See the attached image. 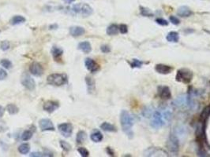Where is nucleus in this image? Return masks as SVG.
I'll list each match as a JSON object with an SVG mask.
<instances>
[{"mask_svg":"<svg viewBox=\"0 0 210 157\" xmlns=\"http://www.w3.org/2000/svg\"><path fill=\"white\" fill-rule=\"evenodd\" d=\"M150 117V125L152 127L160 129L171 121L172 118V109L168 107L161 108L153 112Z\"/></svg>","mask_w":210,"mask_h":157,"instance_id":"obj_1","label":"nucleus"},{"mask_svg":"<svg viewBox=\"0 0 210 157\" xmlns=\"http://www.w3.org/2000/svg\"><path fill=\"white\" fill-rule=\"evenodd\" d=\"M120 123L123 132L130 137L132 138L133 135V132L132 130V127L133 126V117L126 110H122L120 114Z\"/></svg>","mask_w":210,"mask_h":157,"instance_id":"obj_2","label":"nucleus"},{"mask_svg":"<svg viewBox=\"0 0 210 157\" xmlns=\"http://www.w3.org/2000/svg\"><path fill=\"white\" fill-rule=\"evenodd\" d=\"M47 81L51 85L60 86H63L65 83H66L67 77L64 74L55 73V74H52L48 76V78H47Z\"/></svg>","mask_w":210,"mask_h":157,"instance_id":"obj_3","label":"nucleus"},{"mask_svg":"<svg viewBox=\"0 0 210 157\" xmlns=\"http://www.w3.org/2000/svg\"><path fill=\"white\" fill-rule=\"evenodd\" d=\"M193 72L188 68H181L178 70L176 74V81L183 83H190L192 80Z\"/></svg>","mask_w":210,"mask_h":157,"instance_id":"obj_4","label":"nucleus"},{"mask_svg":"<svg viewBox=\"0 0 210 157\" xmlns=\"http://www.w3.org/2000/svg\"><path fill=\"white\" fill-rule=\"evenodd\" d=\"M72 10L74 13L80 14L83 16L84 17H87L91 14H93V8L88 4H76L74 5L72 7Z\"/></svg>","mask_w":210,"mask_h":157,"instance_id":"obj_5","label":"nucleus"},{"mask_svg":"<svg viewBox=\"0 0 210 157\" xmlns=\"http://www.w3.org/2000/svg\"><path fill=\"white\" fill-rule=\"evenodd\" d=\"M166 146H167V150L169 151L170 153L176 155L179 149V142H178V137L175 134L170 135L167 141Z\"/></svg>","mask_w":210,"mask_h":157,"instance_id":"obj_6","label":"nucleus"},{"mask_svg":"<svg viewBox=\"0 0 210 157\" xmlns=\"http://www.w3.org/2000/svg\"><path fill=\"white\" fill-rule=\"evenodd\" d=\"M21 83L29 90H33L36 88V83L29 75L25 74L21 77Z\"/></svg>","mask_w":210,"mask_h":157,"instance_id":"obj_7","label":"nucleus"},{"mask_svg":"<svg viewBox=\"0 0 210 157\" xmlns=\"http://www.w3.org/2000/svg\"><path fill=\"white\" fill-rule=\"evenodd\" d=\"M59 132L61 133L63 136L65 137H69L71 136L73 132V126L72 125L69 123L66 124H62L59 125L58 126Z\"/></svg>","mask_w":210,"mask_h":157,"instance_id":"obj_8","label":"nucleus"},{"mask_svg":"<svg viewBox=\"0 0 210 157\" xmlns=\"http://www.w3.org/2000/svg\"><path fill=\"white\" fill-rule=\"evenodd\" d=\"M29 72L35 76H41L43 73V68L42 65L38 62H33L29 67Z\"/></svg>","mask_w":210,"mask_h":157,"instance_id":"obj_9","label":"nucleus"},{"mask_svg":"<svg viewBox=\"0 0 210 157\" xmlns=\"http://www.w3.org/2000/svg\"><path fill=\"white\" fill-rule=\"evenodd\" d=\"M39 126L41 128L42 131H46V130H52L54 131L55 126L52 124V122L49 119H42L39 122Z\"/></svg>","mask_w":210,"mask_h":157,"instance_id":"obj_10","label":"nucleus"},{"mask_svg":"<svg viewBox=\"0 0 210 157\" xmlns=\"http://www.w3.org/2000/svg\"><path fill=\"white\" fill-rule=\"evenodd\" d=\"M158 94L162 99H170L172 97L171 90L167 86H161L158 87Z\"/></svg>","mask_w":210,"mask_h":157,"instance_id":"obj_11","label":"nucleus"},{"mask_svg":"<svg viewBox=\"0 0 210 157\" xmlns=\"http://www.w3.org/2000/svg\"><path fill=\"white\" fill-rule=\"evenodd\" d=\"M86 68L91 72H96L99 69V65L94 60L91 58H86L85 61Z\"/></svg>","mask_w":210,"mask_h":157,"instance_id":"obj_12","label":"nucleus"},{"mask_svg":"<svg viewBox=\"0 0 210 157\" xmlns=\"http://www.w3.org/2000/svg\"><path fill=\"white\" fill-rule=\"evenodd\" d=\"M166 154L167 153L164 152L162 149L157 148H149L145 153V156H167Z\"/></svg>","mask_w":210,"mask_h":157,"instance_id":"obj_13","label":"nucleus"},{"mask_svg":"<svg viewBox=\"0 0 210 157\" xmlns=\"http://www.w3.org/2000/svg\"><path fill=\"white\" fill-rule=\"evenodd\" d=\"M172 67L169 66V65H163V64H158V65H156L155 67V70L156 72L160 73V74H163V75H166V74H169L170 72L172 71Z\"/></svg>","mask_w":210,"mask_h":157,"instance_id":"obj_14","label":"nucleus"},{"mask_svg":"<svg viewBox=\"0 0 210 157\" xmlns=\"http://www.w3.org/2000/svg\"><path fill=\"white\" fill-rule=\"evenodd\" d=\"M59 108V104L55 102V101H47L43 104V110H45L46 112H48V113H52V112H55L57 108Z\"/></svg>","mask_w":210,"mask_h":157,"instance_id":"obj_15","label":"nucleus"},{"mask_svg":"<svg viewBox=\"0 0 210 157\" xmlns=\"http://www.w3.org/2000/svg\"><path fill=\"white\" fill-rule=\"evenodd\" d=\"M172 105L175 107L177 108H181V107H184V106H187V97L185 95H182V96L178 97L174 101Z\"/></svg>","mask_w":210,"mask_h":157,"instance_id":"obj_16","label":"nucleus"},{"mask_svg":"<svg viewBox=\"0 0 210 157\" xmlns=\"http://www.w3.org/2000/svg\"><path fill=\"white\" fill-rule=\"evenodd\" d=\"M177 13L182 17H190L193 14L191 9L186 6H182V7H179Z\"/></svg>","mask_w":210,"mask_h":157,"instance_id":"obj_17","label":"nucleus"},{"mask_svg":"<svg viewBox=\"0 0 210 157\" xmlns=\"http://www.w3.org/2000/svg\"><path fill=\"white\" fill-rule=\"evenodd\" d=\"M85 32V29L80 26H74L70 28V33L73 37H78L84 35Z\"/></svg>","mask_w":210,"mask_h":157,"instance_id":"obj_18","label":"nucleus"},{"mask_svg":"<svg viewBox=\"0 0 210 157\" xmlns=\"http://www.w3.org/2000/svg\"><path fill=\"white\" fill-rule=\"evenodd\" d=\"M78 49L84 52L85 54H88L90 53L92 50V47H91L90 43H88V41H85V42H81L77 46Z\"/></svg>","mask_w":210,"mask_h":157,"instance_id":"obj_19","label":"nucleus"},{"mask_svg":"<svg viewBox=\"0 0 210 157\" xmlns=\"http://www.w3.org/2000/svg\"><path fill=\"white\" fill-rule=\"evenodd\" d=\"M166 39L170 43H178L179 40V36L176 31H170L169 33L167 34Z\"/></svg>","mask_w":210,"mask_h":157,"instance_id":"obj_20","label":"nucleus"},{"mask_svg":"<svg viewBox=\"0 0 210 157\" xmlns=\"http://www.w3.org/2000/svg\"><path fill=\"white\" fill-rule=\"evenodd\" d=\"M100 128H101L103 130H104V131H107V132H115V131L117 130L115 126L111 124H109V123H107V122L103 123V124L100 125Z\"/></svg>","mask_w":210,"mask_h":157,"instance_id":"obj_21","label":"nucleus"},{"mask_svg":"<svg viewBox=\"0 0 210 157\" xmlns=\"http://www.w3.org/2000/svg\"><path fill=\"white\" fill-rule=\"evenodd\" d=\"M210 116V105L207 106L205 109L202 111L201 114L200 115V119L202 123H206V120Z\"/></svg>","mask_w":210,"mask_h":157,"instance_id":"obj_22","label":"nucleus"},{"mask_svg":"<svg viewBox=\"0 0 210 157\" xmlns=\"http://www.w3.org/2000/svg\"><path fill=\"white\" fill-rule=\"evenodd\" d=\"M107 34L109 35V36H115V35H117L118 32L119 31V26L117 25H115V24H112L110 26L108 27L107 28Z\"/></svg>","mask_w":210,"mask_h":157,"instance_id":"obj_23","label":"nucleus"},{"mask_svg":"<svg viewBox=\"0 0 210 157\" xmlns=\"http://www.w3.org/2000/svg\"><path fill=\"white\" fill-rule=\"evenodd\" d=\"M25 21V18L22 16L18 15V16H14V17L12 18L10 20V24L13 25H20V24H22Z\"/></svg>","mask_w":210,"mask_h":157,"instance_id":"obj_24","label":"nucleus"},{"mask_svg":"<svg viewBox=\"0 0 210 157\" xmlns=\"http://www.w3.org/2000/svg\"><path fill=\"white\" fill-rule=\"evenodd\" d=\"M52 55H53V57H54V58L56 60V59L59 58V57L63 55V50L61 48H59V47H53L52 49Z\"/></svg>","mask_w":210,"mask_h":157,"instance_id":"obj_25","label":"nucleus"},{"mask_svg":"<svg viewBox=\"0 0 210 157\" xmlns=\"http://www.w3.org/2000/svg\"><path fill=\"white\" fill-rule=\"evenodd\" d=\"M90 138L94 142H100L103 140V134L99 131H95L90 135Z\"/></svg>","mask_w":210,"mask_h":157,"instance_id":"obj_26","label":"nucleus"},{"mask_svg":"<svg viewBox=\"0 0 210 157\" xmlns=\"http://www.w3.org/2000/svg\"><path fill=\"white\" fill-rule=\"evenodd\" d=\"M87 138V134L83 130H81L77 134V137H76V141L77 144H81L83 143L84 141H85Z\"/></svg>","mask_w":210,"mask_h":157,"instance_id":"obj_27","label":"nucleus"},{"mask_svg":"<svg viewBox=\"0 0 210 157\" xmlns=\"http://www.w3.org/2000/svg\"><path fill=\"white\" fill-rule=\"evenodd\" d=\"M86 83H87V86H88V90L89 92L93 91L95 90V81L93 80L92 77L87 76L85 78Z\"/></svg>","mask_w":210,"mask_h":157,"instance_id":"obj_28","label":"nucleus"},{"mask_svg":"<svg viewBox=\"0 0 210 157\" xmlns=\"http://www.w3.org/2000/svg\"><path fill=\"white\" fill-rule=\"evenodd\" d=\"M29 150L30 146L29 144L24 143L22 144V145H21L18 147V152H19L21 154H22V155H25V154L29 153Z\"/></svg>","mask_w":210,"mask_h":157,"instance_id":"obj_29","label":"nucleus"},{"mask_svg":"<svg viewBox=\"0 0 210 157\" xmlns=\"http://www.w3.org/2000/svg\"><path fill=\"white\" fill-rule=\"evenodd\" d=\"M7 111L10 115L17 114L18 112V108L14 104H10L7 106Z\"/></svg>","mask_w":210,"mask_h":157,"instance_id":"obj_30","label":"nucleus"},{"mask_svg":"<svg viewBox=\"0 0 210 157\" xmlns=\"http://www.w3.org/2000/svg\"><path fill=\"white\" fill-rule=\"evenodd\" d=\"M140 12L141 15L144 16V17H151L153 15L151 10L144 7H140Z\"/></svg>","mask_w":210,"mask_h":157,"instance_id":"obj_31","label":"nucleus"},{"mask_svg":"<svg viewBox=\"0 0 210 157\" xmlns=\"http://www.w3.org/2000/svg\"><path fill=\"white\" fill-rule=\"evenodd\" d=\"M32 137V133L29 131V130H25L21 134V139H22V141H29V139H31Z\"/></svg>","mask_w":210,"mask_h":157,"instance_id":"obj_32","label":"nucleus"},{"mask_svg":"<svg viewBox=\"0 0 210 157\" xmlns=\"http://www.w3.org/2000/svg\"><path fill=\"white\" fill-rule=\"evenodd\" d=\"M0 65L3 68H5L6 69H10L12 67L11 61L7 60V59H2V61H0Z\"/></svg>","mask_w":210,"mask_h":157,"instance_id":"obj_33","label":"nucleus"},{"mask_svg":"<svg viewBox=\"0 0 210 157\" xmlns=\"http://www.w3.org/2000/svg\"><path fill=\"white\" fill-rule=\"evenodd\" d=\"M60 145H61L62 148L66 152H69L71 149V146L69 143H67L65 141H60Z\"/></svg>","mask_w":210,"mask_h":157,"instance_id":"obj_34","label":"nucleus"},{"mask_svg":"<svg viewBox=\"0 0 210 157\" xmlns=\"http://www.w3.org/2000/svg\"><path fill=\"white\" fill-rule=\"evenodd\" d=\"M143 62L138 59H133V61L130 63V66L132 68H141L142 66Z\"/></svg>","mask_w":210,"mask_h":157,"instance_id":"obj_35","label":"nucleus"},{"mask_svg":"<svg viewBox=\"0 0 210 157\" xmlns=\"http://www.w3.org/2000/svg\"><path fill=\"white\" fill-rule=\"evenodd\" d=\"M10 43L8 41H3V42H2L1 44H0V48H1V49L3 50V51L8 50V49H10Z\"/></svg>","mask_w":210,"mask_h":157,"instance_id":"obj_36","label":"nucleus"},{"mask_svg":"<svg viewBox=\"0 0 210 157\" xmlns=\"http://www.w3.org/2000/svg\"><path fill=\"white\" fill-rule=\"evenodd\" d=\"M77 151H78V153H80V155L81 156L87 157L89 156V153H88V151L85 148H78Z\"/></svg>","mask_w":210,"mask_h":157,"instance_id":"obj_37","label":"nucleus"},{"mask_svg":"<svg viewBox=\"0 0 210 157\" xmlns=\"http://www.w3.org/2000/svg\"><path fill=\"white\" fill-rule=\"evenodd\" d=\"M156 22L160 25H162V26H167L168 25V22H167V20H165L164 18H157L156 19Z\"/></svg>","mask_w":210,"mask_h":157,"instance_id":"obj_38","label":"nucleus"},{"mask_svg":"<svg viewBox=\"0 0 210 157\" xmlns=\"http://www.w3.org/2000/svg\"><path fill=\"white\" fill-rule=\"evenodd\" d=\"M119 31L122 34H127L128 32V27H127V25L122 24V25H119Z\"/></svg>","mask_w":210,"mask_h":157,"instance_id":"obj_39","label":"nucleus"},{"mask_svg":"<svg viewBox=\"0 0 210 157\" xmlns=\"http://www.w3.org/2000/svg\"><path fill=\"white\" fill-rule=\"evenodd\" d=\"M169 20L170 21L175 25H179V23H180V20H178V18H177L176 17H175V16H170Z\"/></svg>","mask_w":210,"mask_h":157,"instance_id":"obj_40","label":"nucleus"},{"mask_svg":"<svg viewBox=\"0 0 210 157\" xmlns=\"http://www.w3.org/2000/svg\"><path fill=\"white\" fill-rule=\"evenodd\" d=\"M100 50H101L103 53H104V54H107V53H109V52L111 51V48H110L108 46L103 45L100 47Z\"/></svg>","mask_w":210,"mask_h":157,"instance_id":"obj_41","label":"nucleus"},{"mask_svg":"<svg viewBox=\"0 0 210 157\" xmlns=\"http://www.w3.org/2000/svg\"><path fill=\"white\" fill-rule=\"evenodd\" d=\"M7 73L6 72V71L2 68H0V80H3L4 78H7Z\"/></svg>","mask_w":210,"mask_h":157,"instance_id":"obj_42","label":"nucleus"},{"mask_svg":"<svg viewBox=\"0 0 210 157\" xmlns=\"http://www.w3.org/2000/svg\"><path fill=\"white\" fill-rule=\"evenodd\" d=\"M6 130H7V126H6L4 122L0 121V132H2V131H4Z\"/></svg>","mask_w":210,"mask_h":157,"instance_id":"obj_43","label":"nucleus"},{"mask_svg":"<svg viewBox=\"0 0 210 157\" xmlns=\"http://www.w3.org/2000/svg\"><path fill=\"white\" fill-rule=\"evenodd\" d=\"M30 156L32 157H41V156H44L43 154H42L41 153H32L30 154Z\"/></svg>","mask_w":210,"mask_h":157,"instance_id":"obj_44","label":"nucleus"},{"mask_svg":"<svg viewBox=\"0 0 210 157\" xmlns=\"http://www.w3.org/2000/svg\"><path fill=\"white\" fill-rule=\"evenodd\" d=\"M106 151H107V153H108V155H110V156H114V151L111 149L110 147H108L107 148V149H106Z\"/></svg>","mask_w":210,"mask_h":157,"instance_id":"obj_45","label":"nucleus"},{"mask_svg":"<svg viewBox=\"0 0 210 157\" xmlns=\"http://www.w3.org/2000/svg\"><path fill=\"white\" fill-rule=\"evenodd\" d=\"M4 112H5V109L4 108L2 107V106L0 105V118L3 116V114H4Z\"/></svg>","mask_w":210,"mask_h":157,"instance_id":"obj_46","label":"nucleus"},{"mask_svg":"<svg viewBox=\"0 0 210 157\" xmlns=\"http://www.w3.org/2000/svg\"><path fill=\"white\" fill-rule=\"evenodd\" d=\"M63 1L66 3H71V2H74L75 0H63Z\"/></svg>","mask_w":210,"mask_h":157,"instance_id":"obj_47","label":"nucleus"},{"mask_svg":"<svg viewBox=\"0 0 210 157\" xmlns=\"http://www.w3.org/2000/svg\"><path fill=\"white\" fill-rule=\"evenodd\" d=\"M58 27L56 25H51V26H49V28L50 29H54L53 28H56Z\"/></svg>","mask_w":210,"mask_h":157,"instance_id":"obj_48","label":"nucleus"}]
</instances>
